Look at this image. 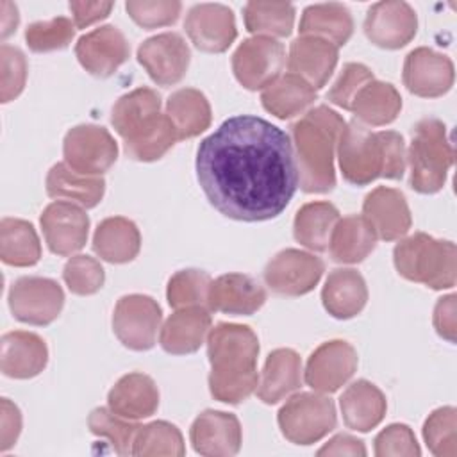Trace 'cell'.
Segmentation results:
<instances>
[{
  "label": "cell",
  "mask_w": 457,
  "mask_h": 457,
  "mask_svg": "<svg viewBox=\"0 0 457 457\" xmlns=\"http://www.w3.org/2000/svg\"><path fill=\"white\" fill-rule=\"evenodd\" d=\"M345 125V120L327 105L309 109L291 125L298 184L305 193H328L334 189V155Z\"/></svg>",
  "instance_id": "cell-3"
},
{
  "label": "cell",
  "mask_w": 457,
  "mask_h": 457,
  "mask_svg": "<svg viewBox=\"0 0 457 457\" xmlns=\"http://www.w3.org/2000/svg\"><path fill=\"white\" fill-rule=\"evenodd\" d=\"M434 328L450 343H455L457 318H455V295H446L437 300L434 307Z\"/></svg>",
  "instance_id": "cell-52"
},
{
  "label": "cell",
  "mask_w": 457,
  "mask_h": 457,
  "mask_svg": "<svg viewBox=\"0 0 457 457\" xmlns=\"http://www.w3.org/2000/svg\"><path fill=\"white\" fill-rule=\"evenodd\" d=\"M125 9L139 27L155 29L175 23L182 5L177 0H129Z\"/></svg>",
  "instance_id": "cell-47"
},
{
  "label": "cell",
  "mask_w": 457,
  "mask_h": 457,
  "mask_svg": "<svg viewBox=\"0 0 457 457\" xmlns=\"http://www.w3.org/2000/svg\"><path fill=\"white\" fill-rule=\"evenodd\" d=\"M286 64L282 43L273 37L253 36L245 39L232 55V71L237 82L250 89H264L280 77Z\"/></svg>",
  "instance_id": "cell-10"
},
{
  "label": "cell",
  "mask_w": 457,
  "mask_h": 457,
  "mask_svg": "<svg viewBox=\"0 0 457 457\" xmlns=\"http://www.w3.org/2000/svg\"><path fill=\"white\" fill-rule=\"evenodd\" d=\"M402 109V96L389 82L371 80L355 96L352 112L362 125H387L396 120Z\"/></svg>",
  "instance_id": "cell-37"
},
{
  "label": "cell",
  "mask_w": 457,
  "mask_h": 457,
  "mask_svg": "<svg viewBox=\"0 0 457 457\" xmlns=\"http://www.w3.org/2000/svg\"><path fill=\"white\" fill-rule=\"evenodd\" d=\"M257 355L259 339L250 327L218 323L209 330V389L214 400L239 403L257 389Z\"/></svg>",
  "instance_id": "cell-2"
},
{
  "label": "cell",
  "mask_w": 457,
  "mask_h": 457,
  "mask_svg": "<svg viewBox=\"0 0 457 457\" xmlns=\"http://www.w3.org/2000/svg\"><path fill=\"white\" fill-rule=\"evenodd\" d=\"M166 116L173 123L179 139L202 134L211 125V105L205 95L193 87H182L170 95Z\"/></svg>",
  "instance_id": "cell-36"
},
{
  "label": "cell",
  "mask_w": 457,
  "mask_h": 457,
  "mask_svg": "<svg viewBox=\"0 0 457 457\" xmlns=\"http://www.w3.org/2000/svg\"><path fill=\"white\" fill-rule=\"evenodd\" d=\"M64 293L46 277H21L9 289V307L16 320L29 325H48L62 311Z\"/></svg>",
  "instance_id": "cell-12"
},
{
  "label": "cell",
  "mask_w": 457,
  "mask_h": 457,
  "mask_svg": "<svg viewBox=\"0 0 457 457\" xmlns=\"http://www.w3.org/2000/svg\"><path fill=\"white\" fill-rule=\"evenodd\" d=\"M0 25H2V37L5 39L9 34H12L18 27L20 16H18V7L11 2H2L0 4Z\"/></svg>",
  "instance_id": "cell-55"
},
{
  "label": "cell",
  "mask_w": 457,
  "mask_h": 457,
  "mask_svg": "<svg viewBox=\"0 0 457 457\" xmlns=\"http://www.w3.org/2000/svg\"><path fill=\"white\" fill-rule=\"evenodd\" d=\"M75 55L87 73L105 79L129 59L130 46L120 29L104 25L79 37Z\"/></svg>",
  "instance_id": "cell-19"
},
{
  "label": "cell",
  "mask_w": 457,
  "mask_h": 457,
  "mask_svg": "<svg viewBox=\"0 0 457 457\" xmlns=\"http://www.w3.org/2000/svg\"><path fill=\"white\" fill-rule=\"evenodd\" d=\"M337 221L339 211L330 202H309L295 216V239L312 252H325Z\"/></svg>",
  "instance_id": "cell-38"
},
{
  "label": "cell",
  "mask_w": 457,
  "mask_h": 457,
  "mask_svg": "<svg viewBox=\"0 0 457 457\" xmlns=\"http://www.w3.org/2000/svg\"><path fill=\"white\" fill-rule=\"evenodd\" d=\"M325 264L311 252L286 248L264 268L266 286L282 296H302L316 287Z\"/></svg>",
  "instance_id": "cell-13"
},
{
  "label": "cell",
  "mask_w": 457,
  "mask_h": 457,
  "mask_svg": "<svg viewBox=\"0 0 457 457\" xmlns=\"http://www.w3.org/2000/svg\"><path fill=\"white\" fill-rule=\"evenodd\" d=\"M161 321V307L152 296L125 295L114 307L112 330L123 346L143 352L155 345Z\"/></svg>",
  "instance_id": "cell-11"
},
{
  "label": "cell",
  "mask_w": 457,
  "mask_h": 457,
  "mask_svg": "<svg viewBox=\"0 0 457 457\" xmlns=\"http://www.w3.org/2000/svg\"><path fill=\"white\" fill-rule=\"evenodd\" d=\"M339 409L348 428L368 432L384 420L387 402L375 384L361 378L345 389L339 398Z\"/></svg>",
  "instance_id": "cell-30"
},
{
  "label": "cell",
  "mask_w": 457,
  "mask_h": 457,
  "mask_svg": "<svg viewBox=\"0 0 457 457\" xmlns=\"http://www.w3.org/2000/svg\"><path fill=\"white\" fill-rule=\"evenodd\" d=\"M337 64V46L314 36H300L289 46V73L302 77L314 89L323 87Z\"/></svg>",
  "instance_id": "cell-24"
},
{
  "label": "cell",
  "mask_w": 457,
  "mask_h": 457,
  "mask_svg": "<svg viewBox=\"0 0 457 457\" xmlns=\"http://www.w3.org/2000/svg\"><path fill=\"white\" fill-rule=\"evenodd\" d=\"M109 409L127 420L150 418L159 407L155 382L145 373L123 375L107 395Z\"/></svg>",
  "instance_id": "cell-28"
},
{
  "label": "cell",
  "mask_w": 457,
  "mask_h": 457,
  "mask_svg": "<svg viewBox=\"0 0 457 457\" xmlns=\"http://www.w3.org/2000/svg\"><path fill=\"white\" fill-rule=\"evenodd\" d=\"M64 162L77 173L102 177L118 157V145L111 132L100 125H77L62 143Z\"/></svg>",
  "instance_id": "cell-9"
},
{
  "label": "cell",
  "mask_w": 457,
  "mask_h": 457,
  "mask_svg": "<svg viewBox=\"0 0 457 457\" xmlns=\"http://www.w3.org/2000/svg\"><path fill=\"white\" fill-rule=\"evenodd\" d=\"M402 79L412 95L437 98L453 86V62L445 54L420 46L405 57Z\"/></svg>",
  "instance_id": "cell-20"
},
{
  "label": "cell",
  "mask_w": 457,
  "mask_h": 457,
  "mask_svg": "<svg viewBox=\"0 0 457 457\" xmlns=\"http://www.w3.org/2000/svg\"><path fill=\"white\" fill-rule=\"evenodd\" d=\"M46 193L52 198L70 200L84 209L98 205L105 193V180L73 171L66 162H57L46 175Z\"/></svg>",
  "instance_id": "cell-32"
},
{
  "label": "cell",
  "mask_w": 457,
  "mask_h": 457,
  "mask_svg": "<svg viewBox=\"0 0 457 457\" xmlns=\"http://www.w3.org/2000/svg\"><path fill=\"white\" fill-rule=\"evenodd\" d=\"M302 386V359L291 348L273 350L257 382V396L264 403H277Z\"/></svg>",
  "instance_id": "cell-29"
},
{
  "label": "cell",
  "mask_w": 457,
  "mask_h": 457,
  "mask_svg": "<svg viewBox=\"0 0 457 457\" xmlns=\"http://www.w3.org/2000/svg\"><path fill=\"white\" fill-rule=\"evenodd\" d=\"M112 2H70L73 23L77 29H86L109 16Z\"/></svg>",
  "instance_id": "cell-53"
},
{
  "label": "cell",
  "mask_w": 457,
  "mask_h": 457,
  "mask_svg": "<svg viewBox=\"0 0 457 457\" xmlns=\"http://www.w3.org/2000/svg\"><path fill=\"white\" fill-rule=\"evenodd\" d=\"M266 302L264 287L250 275L227 273L211 280L207 307L211 311L250 316Z\"/></svg>",
  "instance_id": "cell-23"
},
{
  "label": "cell",
  "mask_w": 457,
  "mask_h": 457,
  "mask_svg": "<svg viewBox=\"0 0 457 457\" xmlns=\"http://www.w3.org/2000/svg\"><path fill=\"white\" fill-rule=\"evenodd\" d=\"M316 89L295 73L280 75L261 93L262 107L280 120L298 116L316 100Z\"/></svg>",
  "instance_id": "cell-34"
},
{
  "label": "cell",
  "mask_w": 457,
  "mask_h": 457,
  "mask_svg": "<svg viewBox=\"0 0 457 457\" xmlns=\"http://www.w3.org/2000/svg\"><path fill=\"white\" fill-rule=\"evenodd\" d=\"M396 271L430 289H450L457 280V250L452 241L425 232L403 237L393 250Z\"/></svg>",
  "instance_id": "cell-6"
},
{
  "label": "cell",
  "mask_w": 457,
  "mask_h": 457,
  "mask_svg": "<svg viewBox=\"0 0 457 457\" xmlns=\"http://www.w3.org/2000/svg\"><path fill=\"white\" fill-rule=\"evenodd\" d=\"M423 439L434 455L455 457L457 455L455 407H439L432 411L423 425Z\"/></svg>",
  "instance_id": "cell-44"
},
{
  "label": "cell",
  "mask_w": 457,
  "mask_h": 457,
  "mask_svg": "<svg viewBox=\"0 0 457 457\" xmlns=\"http://www.w3.org/2000/svg\"><path fill=\"white\" fill-rule=\"evenodd\" d=\"M362 216L375 232L377 239L382 241L402 239L412 225L411 211L403 193L386 186H378L366 195L362 204Z\"/></svg>",
  "instance_id": "cell-21"
},
{
  "label": "cell",
  "mask_w": 457,
  "mask_h": 457,
  "mask_svg": "<svg viewBox=\"0 0 457 457\" xmlns=\"http://www.w3.org/2000/svg\"><path fill=\"white\" fill-rule=\"evenodd\" d=\"M357 370L355 348L343 341L332 339L321 343L307 359L305 382L318 393H334L345 386Z\"/></svg>",
  "instance_id": "cell-15"
},
{
  "label": "cell",
  "mask_w": 457,
  "mask_h": 457,
  "mask_svg": "<svg viewBox=\"0 0 457 457\" xmlns=\"http://www.w3.org/2000/svg\"><path fill=\"white\" fill-rule=\"evenodd\" d=\"M195 166L209 204L237 221L277 218L298 187L291 137L253 114L232 116L202 139Z\"/></svg>",
  "instance_id": "cell-1"
},
{
  "label": "cell",
  "mask_w": 457,
  "mask_h": 457,
  "mask_svg": "<svg viewBox=\"0 0 457 457\" xmlns=\"http://www.w3.org/2000/svg\"><path fill=\"white\" fill-rule=\"evenodd\" d=\"M420 453L414 432L403 423H393L375 437L377 457H418Z\"/></svg>",
  "instance_id": "cell-50"
},
{
  "label": "cell",
  "mask_w": 457,
  "mask_h": 457,
  "mask_svg": "<svg viewBox=\"0 0 457 457\" xmlns=\"http://www.w3.org/2000/svg\"><path fill=\"white\" fill-rule=\"evenodd\" d=\"M337 159L345 180L353 186L378 177L398 180L407 166L405 141L395 130L373 132L361 121H350L339 136Z\"/></svg>",
  "instance_id": "cell-4"
},
{
  "label": "cell",
  "mask_w": 457,
  "mask_h": 457,
  "mask_svg": "<svg viewBox=\"0 0 457 457\" xmlns=\"http://www.w3.org/2000/svg\"><path fill=\"white\" fill-rule=\"evenodd\" d=\"M184 453V439L175 425L168 421H152L146 425H139L132 443V455L180 457Z\"/></svg>",
  "instance_id": "cell-41"
},
{
  "label": "cell",
  "mask_w": 457,
  "mask_h": 457,
  "mask_svg": "<svg viewBox=\"0 0 457 457\" xmlns=\"http://www.w3.org/2000/svg\"><path fill=\"white\" fill-rule=\"evenodd\" d=\"M75 36V23L59 16L46 21H34L25 30V41L32 52L45 54L66 48Z\"/></svg>",
  "instance_id": "cell-45"
},
{
  "label": "cell",
  "mask_w": 457,
  "mask_h": 457,
  "mask_svg": "<svg viewBox=\"0 0 457 457\" xmlns=\"http://www.w3.org/2000/svg\"><path fill=\"white\" fill-rule=\"evenodd\" d=\"M318 455H352V457H364L366 446L361 439L350 436V434H337L328 443H325Z\"/></svg>",
  "instance_id": "cell-54"
},
{
  "label": "cell",
  "mask_w": 457,
  "mask_h": 457,
  "mask_svg": "<svg viewBox=\"0 0 457 457\" xmlns=\"http://www.w3.org/2000/svg\"><path fill=\"white\" fill-rule=\"evenodd\" d=\"M418 30L414 9L402 0H384L373 4L364 20L366 37L386 50L405 46Z\"/></svg>",
  "instance_id": "cell-16"
},
{
  "label": "cell",
  "mask_w": 457,
  "mask_h": 457,
  "mask_svg": "<svg viewBox=\"0 0 457 457\" xmlns=\"http://www.w3.org/2000/svg\"><path fill=\"white\" fill-rule=\"evenodd\" d=\"M189 59V46L177 32L152 36L137 48L139 64L159 86H173L180 82L187 71Z\"/></svg>",
  "instance_id": "cell-14"
},
{
  "label": "cell",
  "mask_w": 457,
  "mask_h": 457,
  "mask_svg": "<svg viewBox=\"0 0 457 457\" xmlns=\"http://www.w3.org/2000/svg\"><path fill=\"white\" fill-rule=\"evenodd\" d=\"M211 277L202 270H180L168 280L166 298L173 309L207 305Z\"/></svg>",
  "instance_id": "cell-43"
},
{
  "label": "cell",
  "mask_w": 457,
  "mask_h": 457,
  "mask_svg": "<svg viewBox=\"0 0 457 457\" xmlns=\"http://www.w3.org/2000/svg\"><path fill=\"white\" fill-rule=\"evenodd\" d=\"M371 80L373 73L368 66L361 62H346L327 96L334 105L350 111L357 93Z\"/></svg>",
  "instance_id": "cell-49"
},
{
  "label": "cell",
  "mask_w": 457,
  "mask_h": 457,
  "mask_svg": "<svg viewBox=\"0 0 457 457\" xmlns=\"http://www.w3.org/2000/svg\"><path fill=\"white\" fill-rule=\"evenodd\" d=\"M0 257L9 266H34L41 257V243L32 223L4 218L0 223Z\"/></svg>",
  "instance_id": "cell-39"
},
{
  "label": "cell",
  "mask_w": 457,
  "mask_h": 457,
  "mask_svg": "<svg viewBox=\"0 0 457 457\" xmlns=\"http://www.w3.org/2000/svg\"><path fill=\"white\" fill-rule=\"evenodd\" d=\"M48 362L46 343L34 332L12 330L2 336L0 366L5 377L32 378Z\"/></svg>",
  "instance_id": "cell-25"
},
{
  "label": "cell",
  "mask_w": 457,
  "mask_h": 457,
  "mask_svg": "<svg viewBox=\"0 0 457 457\" xmlns=\"http://www.w3.org/2000/svg\"><path fill=\"white\" fill-rule=\"evenodd\" d=\"M39 221L50 252L57 255H73L87 241L89 218L84 207L73 202H52L45 207Z\"/></svg>",
  "instance_id": "cell-17"
},
{
  "label": "cell",
  "mask_w": 457,
  "mask_h": 457,
  "mask_svg": "<svg viewBox=\"0 0 457 457\" xmlns=\"http://www.w3.org/2000/svg\"><path fill=\"white\" fill-rule=\"evenodd\" d=\"M298 30L302 36L321 37L336 46H343L353 32V20L343 4H314L303 9Z\"/></svg>",
  "instance_id": "cell-35"
},
{
  "label": "cell",
  "mask_w": 457,
  "mask_h": 457,
  "mask_svg": "<svg viewBox=\"0 0 457 457\" xmlns=\"http://www.w3.org/2000/svg\"><path fill=\"white\" fill-rule=\"evenodd\" d=\"M325 311L337 320L357 316L368 302V287L362 275L353 268H336L328 273L321 289Z\"/></svg>",
  "instance_id": "cell-27"
},
{
  "label": "cell",
  "mask_w": 457,
  "mask_h": 457,
  "mask_svg": "<svg viewBox=\"0 0 457 457\" xmlns=\"http://www.w3.org/2000/svg\"><path fill=\"white\" fill-rule=\"evenodd\" d=\"M141 248V234L136 223L123 216H111L100 221L93 236L96 255L112 264L130 262Z\"/></svg>",
  "instance_id": "cell-31"
},
{
  "label": "cell",
  "mask_w": 457,
  "mask_h": 457,
  "mask_svg": "<svg viewBox=\"0 0 457 457\" xmlns=\"http://www.w3.org/2000/svg\"><path fill=\"white\" fill-rule=\"evenodd\" d=\"M277 421L287 441L312 445L336 427V407L321 393H298L280 407Z\"/></svg>",
  "instance_id": "cell-8"
},
{
  "label": "cell",
  "mask_w": 457,
  "mask_h": 457,
  "mask_svg": "<svg viewBox=\"0 0 457 457\" xmlns=\"http://www.w3.org/2000/svg\"><path fill=\"white\" fill-rule=\"evenodd\" d=\"M111 123L125 145V154L141 162L161 159L179 141L166 114H161V96L150 87H137L112 107Z\"/></svg>",
  "instance_id": "cell-5"
},
{
  "label": "cell",
  "mask_w": 457,
  "mask_h": 457,
  "mask_svg": "<svg viewBox=\"0 0 457 457\" xmlns=\"http://www.w3.org/2000/svg\"><path fill=\"white\" fill-rule=\"evenodd\" d=\"M211 330V314L205 307L177 309L159 330V345L173 355L196 352Z\"/></svg>",
  "instance_id": "cell-26"
},
{
  "label": "cell",
  "mask_w": 457,
  "mask_h": 457,
  "mask_svg": "<svg viewBox=\"0 0 457 457\" xmlns=\"http://www.w3.org/2000/svg\"><path fill=\"white\" fill-rule=\"evenodd\" d=\"M248 32L264 37H286L295 25V7L287 2H248L243 9Z\"/></svg>",
  "instance_id": "cell-40"
},
{
  "label": "cell",
  "mask_w": 457,
  "mask_h": 457,
  "mask_svg": "<svg viewBox=\"0 0 457 457\" xmlns=\"http://www.w3.org/2000/svg\"><path fill=\"white\" fill-rule=\"evenodd\" d=\"M21 432V412L9 398L0 403V450L7 452L18 441Z\"/></svg>",
  "instance_id": "cell-51"
},
{
  "label": "cell",
  "mask_w": 457,
  "mask_h": 457,
  "mask_svg": "<svg viewBox=\"0 0 457 457\" xmlns=\"http://www.w3.org/2000/svg\"><path fill=\"white\" fill-rule=\"evenodd\" d=\"M189 439L200 455L230 457L241 448V425L232 412L207 409L193 421Z\"/></svg>",
  "instance_id": "cell-22"
},
{
  "label": "cell",
  "mask_w": 457,
  "mask_h": 457,
  "mask_svg": "<svg viewBox=\"0 0 457 457\" xmlns=\"http://www.w3.org/2000/svg\"><path fill=\"white\" fill-rule=\"evenodd\" d=\"M62 278L73 295L87 296L100 291L105 280L102 264L91 255H71L62 270Z\"/></svg>",
  "instance_id": "cell-46"
},
{
  "label": "cell",
  "mask_w": 457,
  "mask_h": 457,
  "mask_svg": "<svg viewBox=\"0 0 457 457\" xmlns=\"http://www.w3.org/2000/svg\"><path fill=\"white\" fill-rule=\"evenodd\" d=\"M377 245V236L364 220V216L350 214L339 218L336 223L330 241L328 252L336 262L355 264L364 261Z\"/></svg>",
  "instance_id": "cell-33"
},
{
  "label": "cell",
  "mask_w": 457,
  "mask_h": 457,
  "mask_svg": "<svg viewBox=\"0 0 457 457\" xmlns=\"http://www.w3.org/2000/svg\"><path fill=\"white\" fill-rule=\"evenodd\" d=\"M87 427L95 436L105 437L116 453H132V443L139 428V425L132 420L112 412L109 407H96L87 416Z\"/></svg>",
  "instance_id": "cell-42"
},
{
  "label": "cell",
  "mask_w": 457,
  "mask_h": 457,
  "mask_svg": "<svg viewBox=\"0 0 457 457\" xmlns=\"http://www.w3.org/2000/svg\"><path fill=\"white\" fill-rule=\"evenodd\" d=\"M0 100L7 104L23 91L27 80V59L20 48L0 46Z\"/></svg>",
  "instance_id": "cell-48"
},
{
  "label": "cell",
  "mask_w": 457,
  "mask_h": 457,
  "mask_svg": "<svg viewBox=\"0 0 457 457\" xmlns=\"http://www.w3.org/2000/svg\"><path fill=\"white\" fill-rule=\"evenodd\" d=\"M191 43L207 54L225 52L236 39L234 12L223 4H196L184 21Z\"/></svg>",
  "instance_id": "cell-18"
},
{
  "label": "cell",
  "mask_w": 457,
  "mask_h": 457,
  "mask_svg": "<svg viewBox=\"0 0 457 457\" xmlns=\"http://www.w3.org/2000/svg\"><path fill=\"white\" fill-rule=\"evenodd\" d=\"M411 187L423 195L443 189L450 166L453 164V146L441 120L423 118L412 130L409 146Z\"/></svg>",
  "instance_id": "cell-7"
}]
</instances>
